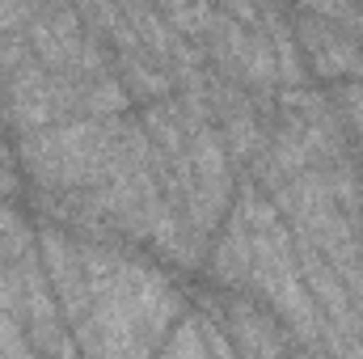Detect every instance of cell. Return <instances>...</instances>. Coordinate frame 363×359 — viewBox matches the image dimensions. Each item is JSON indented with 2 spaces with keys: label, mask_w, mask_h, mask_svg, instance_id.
<instances>
[{
  "label": "cell",
  "mask_w": 363,
  "mask_h": 359,
  "mask_svg": "<svg viewBox=\"0 0 363 359\" xmlns=\"http://www.w3.org/2000/svg\"><path fill=\"white\" fill-rule=\"evenodd\" d=\"M161 359H237V351L224 326H216L203 309H186L169 330Z\"/></svg>",
  "instance_id": "obj_5"
},
{
  "label": "cell",
  "mask_w": 363,
  "mask_h": 359,
  "mask_svg": "<svg viewBox=\"0 0 363 359\" xmlns=\"http://www.w3.org/2000/svg\"><path fill=\"white\" fill-rule=\"evenodd\" d=\"M148 144L157 153V170L165 199L190 233V241L203 250L216 224L224 220V207L233 199V157L224 136L211 123L207 106H194L186 97L152 101L144 114Z\"/></svg>",
  "instance_id": "obj_3"
},
{
  "label": "cell",
  "mask_w": 363,
  "mask_h": 359,
  "mask_svg": "<svg viewBox=\"0 0 363 359\" xmlns=\"http://www.w3.org/2000/svg\"><path fill=\"white\" fill-rule=\"evenodd\" d=\"M334 106H338V114H342V127H351L363 144V81H351L347 89L338 93Z\"/></svg>",
  "instance_id": "obj_6"
},
{
  "label": "cell",
  "mask_w": 363,
  "mask_h": 359,
  "mask_svg": "<svg viewBox=\"0 0 363 359\" xmlns=\"http://www.w3.org/2000/svg\"><path fill=\"white\" fill-rule=\"evenodd\" d=\"M216 279L267 300L274 309V321L304 347H330V330L300 275L291 228L283 224L274 199L258 186L241 190L224 224V237L216 245Z\"/></svg>",
  "instance_id": "obj_2"
},
{
  "label": "cell",
  "mask_w": 363,
  "mask_h": 359,
  "mask_svg": "<svg viewBox=\"0 0 363 359\" xmlns=\"http://www.w3.org/2000/svg\"><path fill=\"white\" fill-rule=\"evenodd\" d=\"M300 47L325 77L363 81V38L347 26H334L325 13H300Z\"/></svg>",
  "instance_id": "obj_4"
},
{
  "label": "cell",
  "mask_w": 363,
  "mask_h": 359,
  "mask_svg": "<svg viewBox=\"0 0 363 359\" xmlns=\"http://www.w3.org/2000/svg\"><path fill=\"white\" fill-rule=\"evenodd\" d=\"M51 292L64 326L85 359H152L178 326L182 296L165 270L148 267L106 241H85L68 228L38 233Z\"/></svg>",
  "instance_id": "obj_1"
}]
</instances>
